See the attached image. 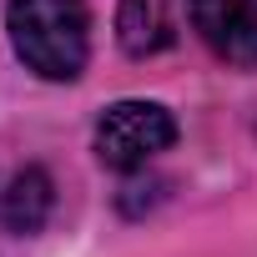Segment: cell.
<instances>
[{
	"mask_svg": "<svg viewBox=\"0 0 257 257\" xmlns=\"http://www.w3.org/2000/svg\"><path fill=\"white\" fill-rule=\"evenodd\" d=\"M6 31L16 56L46 81H76L91 51V16L81 0H11Z\"/></svg>",
	"mask_w": 257,
	"mask_h": 257,
	"instance_id": "cell-1",
	"label": "cell"
},
{
	"mask_svg": "<svg viewBox=\"0 0 257 257\" xmlns=\"http://www.w3.org/2000/svg\"><path fill=\"white\" fill-rule=\"evenodd\" d=\"M177 142V121L157 101H116L96 121V157L111 172H137Z\"/></svg>",
	"mask_w": 257,
	"mask_h": 257,
	"instance_id": "cell-2",
	"label": "cell"
},
{
	"mask_svg": "<svg viewBox=\"0 0 257 257\" xmlns=\"http://www.w3.org/2000/svg\"><path fill=\"white\" fill-rule=\"evenodd\" d=\"M192 26L212 56L257 71V0H192Z\"/></svg>",
	"mask_w": 257,
	"mask_h": 257,
	"instance_id": "cell-3",
	"label": "cell"
},
{
	"mask_svg": "<svg viewBox=\"0 0 257 257\" xmlns=\"http://www.w3.org/2000/svg\"><path fill=\"white\" fill-rule=\"evenodd\" d=\"M56 207V187L41 167H21L0 182V227L6 232H41Z\"/></svg>",
	"mask_w": 257,
	"mask_h": 257,
	"instance_id": "cell-4",
	"label": "cell"
},
{
	"mask_svg": "<svg viewBox=\"0 0 257 257\" xmlns=\"http://www.w3.org/2000/svg\"><path fill=\"white\" fill-rule=\"evenodd\" d=\"M116 36H121L126 56H157V51H167L177 41V26H172L167 0H121Z\"/></svg>",
	"mask_w": 257,
	"mask_h": 257,
	"instance_id": "cell-5",
	"label": "cell"
}]
</instances>
